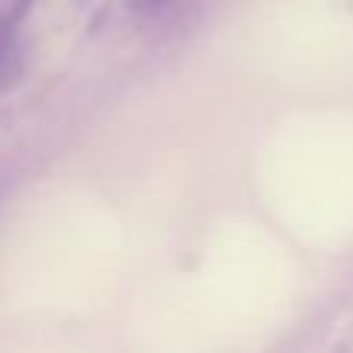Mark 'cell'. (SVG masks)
Instances as JSON below:
<instances>
[{
    "instance_id": "7a4b0ae2",
    "label": "cell",
    "mask_w": 353,
    "mask_h": 353,
    "mask_svg": "<svg viewBox=\"0 0 353 353\" xmlns=\"http://www.w3.org/2000/svg\"><path fill=\"white\" fill-rule=\"evenodd\" d=\"M168 0H128V6L134 12H155V10H161Z\"/></svg>"
},
{
    "instance_id": "6da1fadb",
    "label": "cell",
    "mask_w": 353,
    "mask_h": 353,
    "mask_svg": "<svg viewBox=\"0 0 353 353\" xmlns=\"http://www.w3.org/2000/svg\"><path fill=\"white\" fill-rule=\"evenodd\" d=\"M19 12H0V87L12 84L22 72V50H19Z\"/></svg>"
}]
</instances>
